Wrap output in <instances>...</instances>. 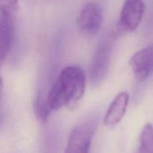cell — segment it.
<instances>
[{
  "mask_svg": "<svg viewBox=\"0 0 153 153\" xmlns=\"http://www.w3.org/2000/svg\"><path fill=\"white\" fill-rule=\"evenodd\" d=\"M111 41L110 39L104 40L94 54L90 68L91 83H100L107 74L111 55Z\"/></svg>",
  "mask_w": 153,
  "mask_h": 153,
  "instance_id": "4",
  "label": "cell"
},
{
  "mask_svg": "<svg viewBox=\"0 0 153 153\" xmlns=\"http://www.w3.org/2000/svg\"><path fill=\"white\" fill-rule=\"evenodd\" d=\"M145 10L143 0H125L120 16V27L125 31H133L138 27Z\"/></svg>",
  "mask_w": 153,
  "mask_h": 153,
  "instance_id": "5",
  "label": "cell"
},
{
  "mask_svg": "<svg viewBox=\"0 0 153 153\" xmlns=\"http://www.w3.org/2000/svg\"><path fill=\"white\" fill-rule=\"evenodd\" d=\"M97 126L96 119H90L78 124L70 132L64 153H88Z\"/></svg>",
  "mask_w": 153,
  "mask_h": 153,
  "instance_id": "2",
  "label": "cell"
},
{
  "mask_svg": "<svg viewBox=\"0 0 153 153\" xmlns=\"http://www.w3.org/2000/svg\"><path fill=\"white\" fill-rule=\"evenodd\" d=\"M136 153H153V126L151 123L143 126Z\"/></svg>",
  "mask_w": 153,
  "mask_h": 153,
  "instance_id": "9",
  "label": "cell"
},
{
  "mask_svg": "<svg viewBox=\"0 0 153 153\" xmlns=\"http://www.w3.org/2000/svg\"><path fill=\"white\" fill-rule=\"evenodd\" d=\"M14 34L13 15L0 11V64L6 59Z\"/></svg>",
  "mask_w": 153,
  "mask_h": 153,
  "instance_id": "7",
  "label": "cell"
},
{
  "mask_svg": "<svg viewBox=\"0 0 153 153\" xmlns=\"http://www.w3.org/2000/svg\"><path fill=\"white\" fill-rule=\"evenodd\" d=\"M102 10L98 4L91 2L82 9L78 18V26L82 34L93 37L100 31L102 22Z\"/></svg>",
  "mask_w": 153,
  "mask_h": 153,
  "instance_id": "3",
  "label": "cell"
},
{
  "mask_svg": "<svg viewBox=\"0 0 153 153\" xmlns=\"http://www.w3.org/2000/svg\"><path fill=\"white\" fill-rule=\"evenodd\" d=\"M129 101V95L127 92L120 93L115 97L109 105L105 115L104 125L112 128L117 125L125 115Z\"/></svg>",
  "mask_w": 153,
  "mask_h": 153,
  "instance_id": "8",
  "label": "cell"
},
{
  "mask_svg": "<svg viewBox=\"0 0 153 153\" xmlns=\"http://www.w3.org/2000/svg\"><path fill=\"white\" fill-rule=\"evenodd\" d=\"M129 65L137 80L147 79L153 72V43L135 52L130 58Z\"/></svg>",
  "mask_w": 153,
  "mask_h": 153,
  "instance_id": "6",
  "label": "cell"
},
{
  "mask_svg": "<svg viewBox=\"0 0 153 153\" xmlns=\"http://www.w3.org/2000/svg\"><path fill=\"white\" fill-rule=\"evenodd\" d=\"M2 88H3V80H2V77H1V73H0V100H1V94H2Z\"/></svg>",
  "mask_w": 153,
  "mask_h": 153,
  "instance_id": "12",
  "label": "cell"
},
{
  "mask_svg": "<svg viewBox=\"0 0 153 153\" xmlns=\"http://www.w3.org/2000/svg\"><path fill=\"white\" fill-rule=\"evenodd\" d=\"M51 109L49 108L47 102V97H38L36 106V111H37V118L42 123H44L47 120L49 115L51 112Z\"/></svg>",
  "mask_w": 153,
  "mask_h": 153,
  "instance_id": "10",
  "label": "cell"
},
{
  "mask_svg": "<svg viewBox=\"0 0 153 153\" xmlns=\"http://www.w3.org/2000/svg\"><path fill=\"white\" fill-rule=\"evenodd\" d=\"M86 76L79 66H68L63 69L52 85L47 102L52 111L66 107L76 108L85 94Z\"/></svg>",
  "mask_w": 153,
  "mask_h": 153,
  "instance_id": "1",
  "label": "cell"
},
{
  "mask_svg": "<svg viewBox=\"0 0 153 153\" xmlns=\"http://www.w3.org/2000/svg\"><path fill=\"white\" fill-rule=\"evenodd\" d=\"M19 0H0V11L13 15Z\"/></svg>",
  "mask_w": 153,
  "mask_h": 153,
  "instance_id": "11",
  "label": "cell"
}]
</instances>
